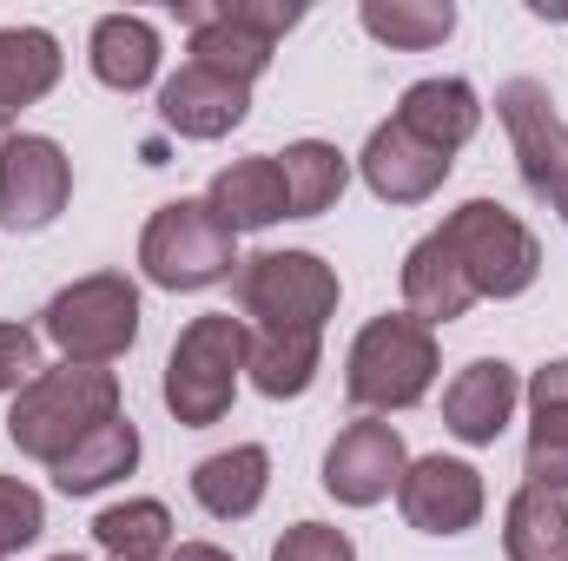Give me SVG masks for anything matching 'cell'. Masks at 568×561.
I'll return each mask as SVG.
<instances>
[{
  "label": "cell",
  "instance_id": "f1b7e54d",
  "mask_svg": "<svg viewBox=\"0 0 568 561\" xmlns=\"http://www.w3.org/2000/svg\"><path fill=\"white\" fill-rule=\"evenodd\" d=\"M40 529H47V502H40V489H27L20 476H0V555L33 549Z\"/></svg>",
  "mask_w": 568,
  "mask_h": 561
},
{
  "label": "cell",
  "instance_id": "d6986e66",
  "mask_svg": "<svg viewBox=\"0 0 568 561\" xmlns=\"http://www.w3.org/2000/svg\"><path fill=\"white\" fill-rule=\"evenodd\" d=\"M469 304H476V290L463 278V265H456V252H449V238L443 232H429L410 245V258H404V310L417 317V324H456V317H469Z\"/></svg>",
  "mask_w": 568,
  "mask_h": 561
},
{
  "label": "cell",
  "instance_id": "9c48e42d",
  "mask_svg": "<svg viewBox=\"0 0 568 561\" xmlns=\"http://www.w3.org/2000/svg\"><path fill=\"white\" fill-rule=\"evenodd\" d=\"M73 198V159L47 133H7L0 140V225L7 232H47Z\"/></svg>",
  "mask_w": 568,
  "mask_h": 561
},
{
  "label": "cell",
  "instance_id": "2e32d148",
  "mask_svg": "<svg viewBox=\"0 0 568 561\" xmlns=\"http://www.w3.org/2000/svg\"><path fill=\"white\" fill-rule=\"evenodd\" d=\"M523 476L536 489L568 496V357L542 364L529 377V449H523Z\"/></svg>",
  "mask_w": 568,
  "mask_h": 561
},
{
  "label": "cell",
  "instance_id": "e0dca14e",
  "mask_svg": "<svg viewBox=\"0 0 568 561\" xmlns=\"http://www.w3.org/2000/svg\"><path fill=\"white\" fill-rule=\"evenodd\" d=\"M60 40L47 27H0V133L60 86Z\"/></svg>",
  "mask_w": 568,
  "mask_h": 561
},
{
  "label": "cell",
  "instance_id": "ffe728a7",
  "mask_svg": "<svg viewBox=\"0 0 568 561\" xmlns=\"http://www.w3.org/2000/svg\"><path fill=\"white\" fill-rule=\"evenodd\" d=\"M172 13L192 27V67H205V73H219V80H232V86H252L265 67H272V40H258V33H245V27H232V20H219L212 13V0H172Z\"/></svg>",
  "mask_w": 568,
  "mask_h": 561
},
{
  "label": "cell",
  "instance_id": "277c9868",
  "mask_svg": "<svg viewBox=\"0 0 568 561\" xmlns=\"http://www.w3.org/2000/svg\"><path fill=\"white\" fill-rule=\"evenodd\" d=\"M239 232L205 205V198H172L145 218L140 232V272L159 290H205L239 272Z\"/></svg>",
  "mask_w": 568,
  "mask_h": 561
},
{
  "label": "cell",
  "instance_id": "603a6c76",
  "mask_svg": "<svg viewBox=\"0 0 568 561\" xmlns=\"http://www.w3.org/2000/svg\"><path fill=\"white\" fill-rule=\"evenodd\" d=\"M503 549L509 561H568V496L523 482L503 509Z\"/></svg>",
  "mask_w": 568,
  "mask_h": 561
},
{
  "label": "cell",
  "instance_id": "83f0119b",
  "mask_svg": "<svg viewBox=\"0 0 568 561\" xmlns=\"http://www.w3.org/2000/svg\"><path fill=\"white\" fill-rule=\"evenodd\" d=\"M364 33L384 40V47H404V53H429L456 33V7L449 0H364L357 7Z\"/></svg>",
  "mask_w": 568,
  "mask_h": 561
},
{
  "label": "cell",
  "instance_id": "836d02e7",
  "mask_svg": "<svg viewBox=\"0 0 568 561\" xmlns=\"http://www.w3.org/2000/svg\"><path fill=\"white\" fill-rule=\"evenodd\" d=\"M47 561H80V555H47Z\"/></svg>",
  "mask_w": 568,
  "mask_h": 561
},
{
  "label": "cell",
  "instance_id": "9a60e30c",
  "mask_svg": "<svg viewBox=\"0 0 568 561\" xmlns=\"http://www.w3.org/2000/svg\"><path fill=\"white\" fill-rule=\"evenodd\" d=\"M397 126H404V133H417L424 145H436L443 159H456L463 145L476 140V126H483V100H476V86H469V80L436 73V80L404 86V100H397Z\"/></svg>",
  "mask_w": 568,
  "mask_h": 561
},
{
  "label": "cell",
  "instance_id": "5b68a950",
  "mask_svg": "<svg viewBox=\"0 0 568 561\" xmlns=\"http://www.w3.org/2000/svg\"><path fill=\"white\" fill-rule=\"evenodd\" d=\"M40 330L47 344L67 357V364H113L133 350L140 337V284L126 272H93V278H73L67 290L47 297L40 310Z\"/></svg>",
  "mask_w": 568,
  "mask_h": 561
},
{
  "label": "cell",
  "instance_id": "d6a6232c",
  "mask_svg": "<svg viewBox=\"0 0 568 561\" xmlns=\"http://www.w3.org/2000/svg\"><path fill=\"white\" fill-rule=\"evenodd\" d=\"M165 561H232V555H225L219 542H179V549H172Z\"/></svg>",
  "mask_w": 568,
  "mask_h": 561
},
{
  "label": "cell",
  "instance_id": "d4e9b609",
  "mask_svg": "<svg viewBox=\"0 0 568 561\" xmlns=\"http://www.w3.org/2000/svg\"><path fill=\"white\" fill-rule=\"evenodd\" d=\"M278 172H284V192H291V218H317L344 198L351 185V159L337 152L331 140H297L278 152Z\"/></svg>",
  "mask_w": 568,
  "mask_h": 561
},
{
  "label": "cell",
  "instance_id": "4fadbf2b",
  "mask_svg": "<svg viewBox=\"0 0 568 561\" xmlns=\"http://www.w3.org/2000/svg\"><path fill=\"white\" fill-rule=\"evenodd\" d=\"M516 404H523L516 370H509L503 357H476V364H463V370H456V384L443 390V422H449V436H456V442L489 449V442L509 429Z\"/></svg>",
  "mask_w": 568,
  "mask_h": 561
},
{
  "label": "cell",
  "instance_id": "6da1fadb",
  "mask_svg": "<svg viewBox=\"0 0 568 561\" xmlns=\"http://www.w3.org/2000/svg\"><path fill=\"white\" fill-rule=\"evenodd\" d=\"M113 417H120V377L100 370V364H60V370H40L13 397L7 436H13L20 456L53 469L60 456H73L93 429H106Z\"/></svg>",
  "mask_w": 568,
  "mask_h": 561
},
{
  "label": "cell",
  "instance_id": "4dcf8cb0",
  "mask_svg": "<svg viewBox=\"0 0 568 561\" xmlns=\"http://www.w3.org/2000/svg\"><path fill=\"white\" fill-rule=\"evenodd\" d=\"M272 561H357V549L331 522H297V529H284L272 542Z\"/></svg>",
  "mask_w": 568,
  "mask_h": 561
},
{
  "label": "cell",
  "instance_id": "4316f807",
  "mask_svg": "<svg viewBox=\"0 0 568 561\" xmlns=\"http://www.w3.org/2000/svg\"><path fill=\"white\" fill-rule=\"evenodd\" d=\"M93 542L113 561H165L172 555V509L152 502V496L113 502V509L93 516Z\"/></svg>",
  "mask_w": 568,
  "mask_h": 561
},
{
  "label": "cell",
  "instance_id": "cb8c5ba5",
  "mask_svg": "<svg viewBox=\"0 0 568 561\" xmlns=\"http://www.w3.org/2000/svg\"><path fill=\"white\" fill-rule=\"evenodd\" d=\"M133 469H140V429L126 417H113L106 429H93L73 456L53 462V489L60 496H93V489H106V482H120Z\"/></svg>",
  "mask_w": 568,
  "mask_h": 561
},
{
  "label": "cell",
  "instance_id": "7a4b0ae2",
  "mask_svg": "<svg viewBox=\"0 0 568 561\" xmlns=\"http://www.w3.org/2000/svg\"><path fill=\"white\" fill-rule=\"evenodd\" d=\"M245 350H252V324L232 310H205L179 330L172 357H165V410L185 429H212L225 422L239 377H245Z\"/></svg>",
  "mask_w": 568,
  "mask_h": 561
},
{
  "label": "cell",
  "instance_id": "44dd1931",
  "mask_svg": "<svg viewBox=\"0 0 568 561\" xmlns=\"http://www.w3.org/2000/svg\"><path fill=\"white\" fill-rule=\"evenodd\" d=\"M272 489V456L258 442H239V449H219L192 469V502L212 516V522H245Z\"/></svg>",
  "mask_w": 568,
  "mask_h": 561
},
{
  "label": "cell",
  "instance_id": "7c38bea8",
  "mask_svg": "<svg viewBox=\"0 0 568 561\" xmlns=\"http://www.w3.org/2000/svg\"><path fill=\"white\" fill-rule=\"evenodd\" d=\"M449 165L456 159H443L436 145H424L417 133H404L397 120H384L364 152H357V172H364V185L384 198V205H424L429 192L449 178Z\"/></svg>",
  "mask_w": 568,
  "mask_h": 561
},
{
  "label": "cell",
  "instance_id": "3957f363",
  "mask_svg": "<svg viewBox=\"0 0 568 561\" xmlns=\"http://www.w3.org/2000/svg\"><path fill=\"white\" fill-rule=\"evenodd\" d=\"M436 384V330L410 310H384L357 330L344 357V390L357 410H417Z\"/></svg>",
  "mask_w": 568,
  "mask_h": 561
},
{
  "label": "cell",
  "instance_id": "8992f818",
  "mask_svg": "<svg viewBox=\"0 0 568 561\" xmlns=\"http://www.w3.org/2000/svg\"><path fill=\"white\" fill-rule=\"evenodd\" d=\"M436 232L449 238V252H456V265H463V278H469L476 297H523L529 284L542 278L536 232L509 205H496V198H463Z\"/></svg>",
  "mask_w": 568,
  "mask_h": 561
},
{
  "label": "cell",
  "instance_id": "52a82bcc",
  "mask_svg": "<svg viewBox=\"0 0 568 561\" xmlns=\"http://www.w3.org/2000/svg\"><path fill=\"white\" fill-rule=\"evenodd\" d=\"M337 310V272L317 252H258L239 265V317L278 337H324V317Z\"/></svg>",
  "mask_w": 568,
  "mask_h": 561
},
{
  "label": "cell",
  "instance_id": "1f68e13d",
  "mask_svg": "<svg viewBox=\"0 0 568 561\" xmlns=\"http://www.w3.org/2000/svg\"><path fill=\"white\" fill-rule=\"evenodd\" d=\"M40 370V337L27 324H0V397H20Z\"/></svg>",
  "mask_w": 568,
  "mask_h": 561
},
{
  "label": "cell",
  "instance_id": "5bb4252c",
  "mask_svg": "<svg viewBox=\"0 0 568 561\" xmlns=\"http://www.w3.org/2000/svg\"><path fill=\"white\" fill-rule=\"evenodd\" d=\"M245 113H252V86H232L192 60L159 86V120L179 140H225L232 126H245Z\"/></svg>",
  "mask_w": 568,
  "mask_h": 561
},
{
  "label": "cell",
  "instance_id": "f546056e",
  "mask_svg": "<svg viewBox=\"0 0 568 561\" xmlns=\"http://www.w3.org/2000/svg\"><path fill=\"white\" fill-rule=\"evenodd\" d=\"M212 13H219V20H232V27H245V33H258V40H272V47H278L284 33L304 20V7H297V0H212Z\"/></svg>",
  "mask_w": 568,
  "mask_h": 561
},
{
  "label": "cell",
  "instance_id": "ba28073f",
  "mask_svg": "<svg viewBox=\"0 0 568 561\" xmlns=\"http://www.w3.org/2000/svg\"><path fill=\"white\" fill-rule=\"evenodd\" d=\"M496 120L516 145V165H523V185L556 205L568 225V120L556 113L549 86L542 80H503L496 86Z\"/></svg>",
  "mask_w": 568,
  "mask_h": 561
},
{
  "label": "cell",
  "instance_id": "484cf974",
  "mask_svg": "<svg viewBox=\"0 0 568 561\" xmlns=\"http://www.w3.org/2000/svg\"><path fill=\"white\" fill-rule=\"evenodd\" d=\"M317 357H324V337H311V330H297V337L258 330L252 350H245V370H252L258 397L284 404V397H304V390L317 384Z\"/></svg>",
  "mask_w": 568,
  "mask_h": 561
},
{
  "label": "cell",
  "instance_id": "30bf717a",
  "mask_svg": "<svg viewBox=\"0 0 568 561\" xmlns=\"http://www.w3.org/2000/svg\"><path fill=\"white\" fill-rule=\"evenodd\" d=\"M404 469H410L404 436L377 417H357L351 429H337V442L324 449V489L344 509H377L384 496H397Z\"/></svg>",
  "mask_w": 568,
  "mask_h": 561
},
{
  "label": "cell",
  "instance_id": "8fae6325",
  "mask_svg": "<svg viewBox=\"0 0 568 561\" xmlns=\"http://www.w3.org/2000/svg\"><path fill=\"white\" fill-rule=\"evenodd\" d=\"M483 469L463 456H417L397 482V509L424 536H469L483 522Z\"/></svg>",
  "mask_w": 568,
  "mask_h": 561
},
{
  "label": "cell",
  "instance_id": "ac0fdd59",
  "mask_svg": "<svg viewBox=\"0 0 568 561\" xmlns=\"http://www.w3.org/2000/svg\"><path fill=\"white\" fill-rule=\"evenodd\" d=\"M205 205L232 225V232H265V225H278L291 218V192H284V172L272 152H252V159H232L219 178H212V192H205Z\"/></svg>",
  "mask_w": 568,
  "mask_h": 561
},
{
  "label": "cell",
  "instance_id": "7402d4cb",
  "mask_svg": "<svg viewBox=\"0 0 568 561\" xmlns=\"http://www.w3.org/2000/svg\"><path fill=\"white\" fill-rule=\"evenodd\" d=\"M87 60H93V80L113 86V93H145L159 80V27L140 13H106L93 20V40H87Z\"/></svg>",
  "mask_w": 568,
  "mask_h": 561
}]
</instances>
